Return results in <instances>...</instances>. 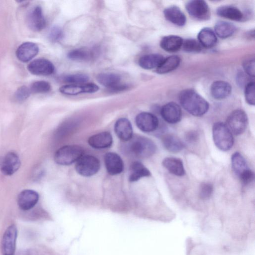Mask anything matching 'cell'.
<instances>
[{
	"label": "cell",
	"instance_id": "ac0fdd59",
	"mask_svg": "<svg viewBox=\"0 0 255 255\" xmlns=\"http://www.w3.org/2000/svg\"><path fill=\"white\" fill-rule=\"evenodd\" d=\"M38 45L31 42L22 43L16 51L18 59L23 62H27L33 59L38 53Z\"/></svg>",
	"mask_w": 255,
	"mask_h": 255
},
{
	"label": "cell",
	"instance_id": "7402d4cb",
	"mask_svg": "<svg viewBox=\"0 0 255 255\" xmlns=\"http://www.w3.org/2000/svg\"><path fill=\"white\" fill-rule=\"evenodd\" d=\"M166 19L173 24L179 26L185 25L186 18L184 13L177 6L171 5L166 7L163 11Z\"/></svg>",
	"mask_w": 255,
	"mask_h": 255
},
{
	"label": "cell",
	"instance_id": "5b68a950",
	"mask_svg": "<svg viewBox=\"0 0 255 255\" xmlns=\"http://www.w3.org/2000/svg\"><path fill=\"white\" fill-rule=\"evenodd\" d=\"M248 123L246 113L238 109L232 112L227 119L226 126L236 135L242 134L246 129Z\"/></svg>",
	"mask_w": 255,
	"mask_h": 255
},
{
	"label": "cell",
	"instance_id": "4316f807",
	"mask_svg": "<svg viewBox=\"0 0 255 255\" xmlns=\"http://www.w3.org/2000/svg\"><path fill=\"white\" fill-rule=\"evenodd\" d=\"M164 58L159 54H149L141 56L138 60V64L142 68L150 70L157 68Z\"/></svg>",
	"mask_w": 255,
	"mask_h": 255
},
{
	"label": "cell",
	"instance_id": "cb8c5ba5",
	"mask_svg": "<svg viewBox=\"0 0 255 255\" xmlns=\"http://www.w3.org/2000/svg\"><path fill=\"white\" fill-rule=\"evenodd\" d=\"M197 38L201 46L206 48L213 47L217 42V38L214 31L209 27H204L201 29Z\"/></svg>",
	"mask_w": 255,
	"mask_h": 255
},
{
	"label": "cell",
	"instance_id": "603a6c76",
	"mask_svg": "<svg viewBox=\"0 0 255 255\" xmlns=\"http://www.w3.org/2000/svg\"><path fill=\"white\" fill-rule=\"evenodd\" d=\"M183 41V39L179 36L167 35L162 38L160 42V45L166 51L174 52L177 51L182 47Z\"/></svg>",
	"mask_w": 255,
	"mask_h": 255
},
{
	"label": "cell",
	"instance_id": "484cf974",
	"mask_svg": "<svg viewBox=\"0 0 255 255\" xmlns=\"http://www.w3.org/2000/svg\"><path fill=\"white\" fill-rule=\"evenodd\" d=\"M162 165L171 173L178 176H183L185 173L182 161L178 158L169 157L165 158L162 161Z\"/></svg>",
	"mask_w": 255,
	"mask_h": 255
},
{
	"label": "cell",
	"instance_id": "e0dca14e",
	"mask_svg": "<svg viewBox=\"0 0 255 255\" xmlns=\"http://www.w3.org/2000/svg\"><path fill=\"white\" fill-rule=\"evenodd\" d=\"M104 161L106 169L110 175H117L123 172L124 163L117 153L112 152L107 153L104 156Z\"/></svg>",
	"mask_w": 255,
	"mask_h": 255
},
{
	"label": "cell",
	"instance_id": "9a60e30c",
	"mask_svg": "<svg viewBox=\"0 0 255 255\" xmlns=\"http://www.w3.org/2000/svg\"><path fill=\"white\" fill-rule=\"evenodd\" d=\"M160 114L165 121L169 124H176L182 118V111L177 103L171 102L163 106L160 110Z\"/></svg>",
	"mask_w": 255,
	"mask_h": 255
},
{
	"label": "cell",
	"instance_id": "7a4b0ae2",
	"mask_svg": "<svg viewBox=\"0 0 255 255\" xmlns=\"http://www.w3.org/2000/svg\"><path fill=\"white\" fill-rule=\"evenodd\" d=\"M128 141V151L137 158L149 157L152 156L156 150L155 143L151 139L144 136H132Z\"/></svg>",
	"mask_w": 255,
	"mask_h": 255
},
{
	"label": "cell",
	"instance_id": "ffe728a7",
	"mask_svg": "<svg viewBox=\"0 0 255 255\" xmlns=\"http://www.w3.org/2000/svg\"><path fill=\"white\" fill-rule=\"evenodd\" d=\"M89 144L96 149H104L110 147L113 143V137L108 131L101 132L90 136Z\"/></svg>",
	"mask_w": 255,
	"mask_h": 255
},
{
	"label": "cell",
	"instance_id": "ab89813d",
	"mask_svg": "<svg viewBox=\"0 0 255 255\" xmlns=\"http://www.w3.org/2000/svg\"><path fill=\"white\" fill-rule=\"evenodd\" d=\"M63 35L61 28L58 26H55L52 27L48 34L49 39L53 42H56L60 40Z\"/></svg>",
	"mask_w": 255,
	"mask_h": 255
},
{
	"label": "cell",
	"instance_id": "9c48e42d",
	"mask_svg": "<svg viewBox=\"0 0 255 255\" xmlns=\"http://www.w3.org/2000/svg\"><path fill=\"white\" fill-rule=\"evenodd\" d=\"M20 166L19 157L14 152H9L0 158V170L5 175L13 174Z\"/></svg>",
	"mask_w": 255,
	"mask_h": 255
},
{
	"label": "cell",
	"instance_id": "f546056e",
	"mask_svg": "<svg viewBox=\"0 0 255 255\" xmlns=\"http://www.w3.org/2000/svg\"><path fill=\"white\" fill-rule=\"evenodd\" d=\"M236 27L232 23L226 21H218L214 26V32L221 38L231 36L236 31Z\"/></svg>",
	"mask_w": 255,
	"mask_h": 255
},
{
	"label": "cell",
	"instance_id": "83f0119b",
	"mask_svg": "<svg viewBox=\"0 0 255 255\" xmlns=\"http://www.w3.org/2000/svg\"><path fill=\"white\" fill-rule=\"evenodd\" d=\"M150 174V172L142 163L134 161L130 166L129 180L130 182H135L142 177H148Z\"/></svg>",
	"mask_w": 255,
	"mask_h": 255
},
{
	"label": "cell",
	"instance_id": "5bb4252c",
	"mask_svg": "<svg viewBox=\"0 0 255 255\" xmlns=\"http://www.w3.org/2000/svg\"><path fill=\"white\" fill-rule=\"evenodd\" d=\"M26 20L28 27L33 31H40L46 25V20L42 9L39 6L33 7L28 12Z\"/></svg>",
	"mask_w": 255,
	"mask_h": 255
},
{
	"label": "cell",
	"instance_id": "4dcf8cb0",
	"mask_svg": "<svg viewBox=\"0 0 255 255\" xmlns=\"http://www.w3.org/2000/svg\"><path fill=\"white\" fill-rule=\"evenodd\" d=\"M180 58L177 55L170 56L164 58L156 69L158 74H163L171 72L176 69L180 65Z\"/></svg>",
	"mask_w": 255,
	"mask_h": 255
},
{
	"label": "cell",
	"instance_id": "8d00e7d4",
	"mask_svg": "<svg viewBox=\"0 0 255 255\" xmlns=\"http://www.w3.org/2000/svg\"><path fill=\"white\" fill-rule=\"evenodd\" d=\"M245 97L248 104L255 105V82L254 81H250L246 84L245 88Z\"/></svg>",
	"mask_w": 255,
	"mask_h": 255
},
{
	"label": "cell",
	"instance_id": "7c38bea8",
	"mask_svg": "<svg viewBox=\"0 0 255 255\" xmlns=\"http://www.w3.org/2000/svg\"><path fill=\"white\" fill-rule=\"evenodd\" d=\"M97 80L100 84L113 92L122 91L127 88L126 86L121 84V77L115 73H100L97 75Z\"/></svg>",
	"mask_w": 255,
	"mask_h": 255
},
{
	"label": "cell",
	"instance_id": "30bf717a",
	"mask_svg": "<svg viewBox=\"0 0 255 255\" xmlns=\"http://www.w3.org/2000/svg\"><path fill=\"white\" fill-rule=\"evenodd\" d=\"M135 123L139 129L145 132L154 131L159 125L157 118L154 115L147 112H142L138 114L135 118Z\"/></svg>",
	"mask_w": 255,
	"mask_h": 255
},
{
	"label": "cell",
	"instance_id": "b9f144b4",
	"mask_svg": "<svg viewBox=\"0 0 255 255\" xmlns=\"http://www.w3.org/2000/svg\"><path fill=\"white\" fill-rule=\"evenodd\" d=\"M239 177L241 182L244 185H247L252 182L255 178L254 172L250 168L241 174Z\"/></svg>",
	"mask_w": 255,
	"mask_h": 255
},
{
	"label": "cell",
	"instance_id": "e575fe53",
	"mask_svg": "<svg viewBox=\"0 0 255 255\" xmlns=\"http://www.w3.org/2000/svg\"><path fill=\"white\" fill-rule=\"evenodd\" d=\"M32 93H45L51 90L50 84L45 81H38L33 82L29 88Z\"/></svg>",
	"mask_w": 255,
	"mask_h": 255
},
{
	"label": "cell",
	"instance_id": "277c9868",
	"mask_svg": "<svg viewBox=\"0 0 255 255\" xmlns=\"http://www.w3.org/2000/svg\"><path fill=\"white\" fill-rule=\"evenodd\" d=\"M84 153L83 148L79 145H65L55 152L54 159L58 164L68 165L77 162L84 155Z\"/></svg>",
	"mask_w": 255,
	"mask_h": 255
},
{
	"label": "cell",
	"instance_id": "6da1fadb",
	"mask_svg": "<svg viewBox=\"0 0 255 255\" xmlns=\"http://www.w3.org/2000/svg\"><path fill=\"white\" fill-rule=\"evenodd\" d=\"M179 101L182 107L194 116H202L209 109L208 102L192 89H186L181 92Z\"/></svg>",
	"mask_w": 255,
	"mask_h": 255
},
{
	"label": "cell",
	"instance_id": "f1b7e54d",
	"mask_svg": "<svg viewBox=\"0 0 255 255\" xmlns=\"http://www.w3.org/2000/svg\"><path fill=\"white\" fill-rule=\"evenodd\" d=\"M162 142L165 149L173 153L180 152L184 147L182 141L178 137L171 134L164 135L162 138Z\"/></svg>",
	"mask_w": 255,
	"mask_h": 255
},
{
	"label": "cell",
	"instance_id": "8fae6325",
	"mask_svg": "<svg viewBox=\"0 0 255 255\" xmlns=\"http://www.w3.org/2000/svg\"><path fill=\"white\" fill-rule=\"evenodd\" d=\"M99 89L98 86L94 83H82L78 84H67L61 86L59 91L67 95H77L83 93H93Z\"/></svg>",
	"mask_w": 255,
	"mask_h": 255
},
{
	"label": "cell",
	"instance_id": "8992f818",
	"mask_svg": "<svg viewBox=\"0 0 255 255\" xmlns=\"http://www.w3.org/2000/svg\"><path fill=\"white\" fill-rule=\"evenodd\" d=\"M100 168V162L96 157L86 155H83L77 162L75 169L77 173L85 177H89L96 174Z\"/></svg>",
	"mask_w": 255,
	"mask_h": 255
},
{
	"label": "cell",
	"instance_id": "836d02e7",
	"mask_svg": "<svg viewBox=\"0 0 255 255\" xmlns=\"http://www.w3.org/2000/svg\"><path fill=\"white\" fill-rule=\"evenodd\" d=\"M183 50L187 52H199L202 46L199 41L195 39H187L183 41Z\"/></svg>",
	"mask_w": 255,
	"mask_h": 255
},
{
	"label": "cell",
	"instance_id": "ba28073f",
	"mask_svg": "<svg viewBox=\"0 0 255 255\" xmlns=\"http://www.w3.org/2000/svg\"><path fill=\"white\" fill-rule=\"evenodd\" d=\"M17 237V229L14 224L8 226L5 231L1 243L3 255H14Z\"/></svg>",
	"mask_w": 255,
	"mask_h": 255
},
{
	"label": "cell",
	"instance_id": "d6a6232c",
	"mask_svg": "<svg viewBox=\"0 0 255 255\" xmlns=\"http://www.w3.org/2000/svg\"><path fill=\"white\" fill-rule=\"evenodd\" d=\"M68 57L73 60L85 61L90 60L93 56L92 52L84 48L76 49L70 51Z\"/></svg>",
	"mask_w": 255,
	"mask_h": 255
},
{
	"label": "cell",
	"instance_id": "52a82bcc",
	"mask_svg": "<svg viewBox=\"0 0 255 255\" xmlns=\"http://www.w3.org/2000/svg\"><path fill=\"white\" fill-rule=\"evenodd\" d=\"M185 6L188 13L195 19L207 20L210 18V8L204 0H190L187 2Z\"/></svg>",
	"mask_w": 255,
	"mask_h": 255
},
{
	"label": "cell",
	"instance_id": "d6986e66",
	"mask_svg": "<svg viewBox=\"0 0 255 255\" xmlns=\"http://www.w3.org/2000/svg\"><path fill=\"white\" fill-rule=\"evenodd\" d=\"M117 136L124 141H128L133 136L132 125L130 121L125 118L118 120L114 126Z\"/></svg>",
	"mask_w": 255,
	"mask_h": 255
},
{
	"label": "cell",
	"instance_id": "d4e9b609",
	"mask_svg": "<svg viewBox=\"0 0 255 255\" xmlns=\"http://www.w3.org/2000/svg\"><path fill=\"white\" fill-rule=\"evenodd\" d=\"M216 13L222 17L237 21H241L244 18L242 12L232 5L221 6L217 9Z\"/></svg>",
	"mask_w": 255,
	"mask_h": 255
},
{
	"label": "cell",
	"instance_id": "f35d334b",
	"mask_svg": "<svg viewBox=\"0 0 255 255\" xmlns=\"http://www.w3.org/2000/svg\"><path fill=\"white\" fill-rule=\"evenodd\" d=\"M213 192V185L210 183H204L200 186L199 196L203 199H207L211 197Z\"/></svg>",
	"mask_w": 255,
	"mask_h": 255
},
{
	"label": "cell",
	"instance_id": "60d3db41",
	"mask_svg": "<svg viewBox=\"0 0 255 255\" xmlns=\"http://www.w3.org/2000/svg\"><path fill=\"white\" fill-rule=\"evenodd\" d=\"M255 59L248 58L243 62V66L245 72L249 76L255 77Z\"/></svg>",
	"mask_w": 255,
	"mask_h": 255
},
{
	"label": "cell",
	"instance_id": "1f68e13d",
	"mask_svg": "<svg viewBox=\"0 0 255 255\" xmlns=\"http://www.w3.org/2000/svg\"><path fill=\"white\" fill-rule=\"evenodd\" d=\"M231 163L234 173L238 177L249 168L245 158L238 152H235L232 155Z\"/></svg>",
	"mask_w": 255,
	"mask_h": 255
},
{
	"label": "cell",
	"instance_id": "4fadbf2b",
	"mask_svg": "<svg viewBox=\"0 0 255 255\" xmlns=\"http://www.w3.org/2000/svg\"><path fill=\"white\" fill-rule=\"evenodd\" d=\"M27 69L33 75L47 76L54 73L55 67L49 60L39 58L31 61L27 66Z\"/></svg>",
	"mask_w": 255,
	"mask_h": 255
},
{
	"label": "cell",
	"instance_id": "7bdbcfd3",
	"mask_svg": "<svg viewBox=\"0 0 255 255\" xmlns=\"http://www.w3.org/2000/svg\"><path fill=\"white\" fill-rule=\"evenodd\" d=\"M186 138L190 142H194L198 138V134L195 131H190L187 133Z\"/></svg>",
	"mask_w": 255,
	"mask_h": 255
},
{
	"label": "cell",
	"instance_id": "3957f363",
	"mask_svg": "<svg viewBox=\"0 0 255 255\" xmlns=\"http://www.w3.org/2000/svg\"><path fill=\"white\" fill-rule=\"evenodd\" d=\"M213 138L215 144L221 150L228 151L233 146V134L226 124L222 122L215 123L212 128Z\"/></svg>",
	"mask_w": 255,
	"mask_h": 255
},
{
	"label": "cell",
	"instance_id": "d590c367",
	"mask_svg": "<svg viewBox=\"0 0 255 255\" xmlns=\"http://www.w3.org/2000/svg\"><path fill=\"white\" fill-rule=\"evenodd\" d=\"M89 78L84 74H74L65 76L63 80L69 84H78L87 83Z\"/></svg>",
	"mask_w": 255,
	"mask_h": 255
},
{
	"label": "cell",
	"instance_id": "2e32d148",
	"mask_svg": "<svg viewBox=\"0 0 255 255\" xmlns=\"http://www.w3.org/2000/svg\"><path fill=\"white\" fill-rule=\"evenodd\" d=\"M39 200V194L34 190L26 189L18 195L17 202L20 209L27 211L34 207Z\"/></svg>",
	"mask_w": 255,
	"mask_h": 255
},
{
	"label": "cell",
	"instance_id": "44dd1931",
	"mask_svg": "<svg viewBox=\"0 0 255 255\" xmlns=\"http://www.w3.org/2000/svg\"><path fill=\"white\" fill-rule=\"evenodd\" d=\"M231 92L232 86L224 81H216L212 84L210 87L211 96L217 100L226 99L230 95Z\"/></svg>",
	"mask_w": 255,
	"mask_h": 255
},
{
	"label": "cell",
	"instance_id": "74e56055",
	"mask_svg": "<svg viewBox=\"0 0 255 255\" xmlns=\"http://www.w3.org/2000/svg\"><path fill=\"white\" fill-rule=\"evenodd\" d=\"M30 89L26 86L19 87L14 94V98L18 102H23L26 100L30 95Z\"/></svg>",
	"mask_w": 255,
	"mask_h": 255
}]
</instances>
